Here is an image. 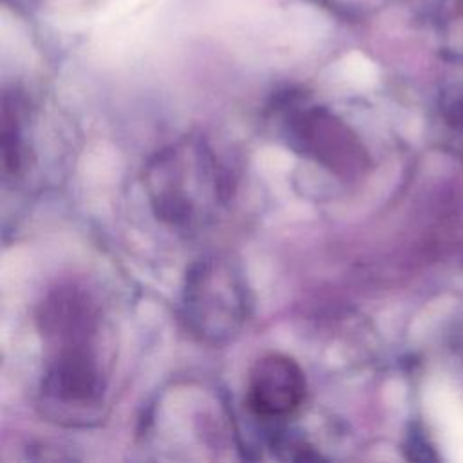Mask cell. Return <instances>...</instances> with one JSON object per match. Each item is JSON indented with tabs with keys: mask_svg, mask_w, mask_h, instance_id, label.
Listing matches in <instances>:
<instances>
[{
	"mask_svg": "<svg viewBox=\"0 0 463 463\" xmlns=\"http://www.w3.org/2000/svg\"><path fill=\"white\" fill-rule=\"evenodd\" d=\"M156 215L181 230L210 224L232 195V177L210 145L186 137L159 152L146 168Z\"/></svg>",
	"mask_w": 463,
	"mask_h": 463,
	"instance_id": "cell-2",
	"label": "cell"
},
{
	"mask_svg": "<svg viewBox=\"0 0 463 463\" xmlns=\"http://www.w3.org/2000/svg\"><path fill=\"white\" fill-rule=\"evenodd\" d=\"M443 114L445 128L449 132V146L454 154L463 157V92H456L449 98Z\"/></svg>",
	"mask_w": 463,
	"mask_h": 463,
	"instance_id": "cell-6",
	"label": "cell"
},
{
	"mask_svg": "<svg viewBox=\"0 0 463 463\" xmlns=\"http://www.w3.org/2000/svg\"><path fill=\"white\" fill-rule=\"evenodd\" d=\"M288 143L336 177H353L362 170L364 152L356 136L335 114L320 107L295 112L286 123Z\"/></svg>",
	"mask_w": 463,
	"mask_h": 463,
	"instance_id": "cell-4",
	"label": "cell"
},
{
	"mask_svg": "<svg viewBox=\"0 0 463 463\" xmlns=\"http://www.w3.org/2000/svg\"><path fill=\"white\" fill-rule=\"evenodd\" d=\"M306 398V374L288 354L269 353L250 369L246 402L251 412L264 420L293 416Z\"/></svg>",
	"mask_w": 463,
	"mask_h": 463,
	"instance_id": "cell-5",
	"label": "cell"
},
{
	"mask_svg": "<svg viewBox=\"0 0 463 463\" xmlns=\"http://www.w3.org/2000/svg\"><path fill=\"white\" fill-rule=\"evenodd\" d=\"M181 306L186 327L201 342H230L241 333L251 307L242 269L226 255L199 259L186 271Z\"/></svg>",
	"mask_w": 463,
	"mask_h": 463,
	"instance_id": "cell-3",
	"label": "cell"
},
{
	"mask_svg": "<svg viewBox=\"0 0 463 463\" xmlns=\"http://www.w3.org/2000/svg\"><path fill=\"white\" fill-rule=\"evenodd\" d=\"M36 320L45 345V403L71 420L90 416L107 387L98 306L83 289L63 286L45 297Z\"/></svg>",
	"mask_w": 463,
	"mask_h": 463,
	"instance_id": "cell-1",
	"label": "cell"
}]
</instances>
